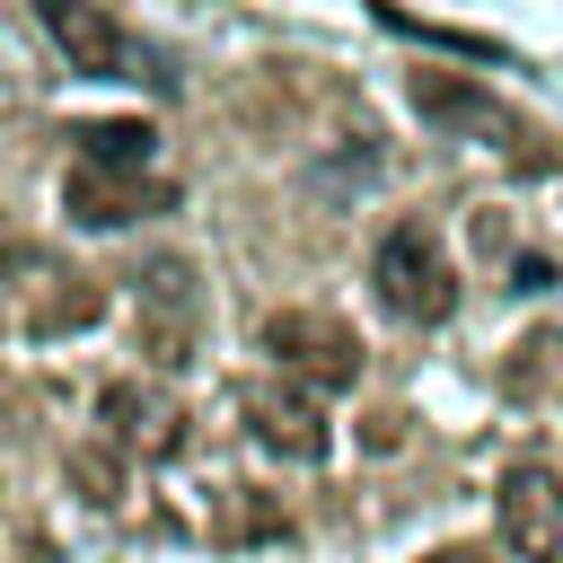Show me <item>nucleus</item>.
<instances>
[{"mask_svg": "<svg viewBox=\"0 0 563 563\" xmlns=\"http://www.w3.org/2000/svg\"><path fill=\"white\" fill-rule=\"evenodd\" d=\"M70 484H79V501L114 510V501H123V457H114V449H70Z\"/></svg>", "mask_w": 563, "mask_h": 563, "instance_id": "13", "label": "nucleus"}, {"mask_svg": "<svg viewBox=\"0 0 563 563\" xmlns=\"http://www.w3.org/2000/svg\"><path fill=\"white\" fill-rule=\"evenodd\" d=\"M97 282L88 273H44L35 290H26V325L35 334H70V325H97Z\"/></svg>", "mask_w": 563, "mask_h": 563, "instance_id": "11", "label": "nucleus"}, {"mask_svg": "<svg viewBox=\"0 0 563 563\" xmlns=\"http://www.w3.org/2000/svg\"><path fill=\"white\" fill-rule=\"evenodd\" d=\"M422 563H493V545H431Z\"/></svg>", "mask_w": 563, "mask_h": 563, "instance_id": "15", "label": "nucleus"}, {"mask_svg": "<svg viewBox=\"0 0 563 563\" xmlns=\"http://www.w3.org/2000/svg\"><path fill=\"white\" fill-rule=\"evenodd\" d=\"M264 352H273L282 378L308 387V396L361 387V334H352L343 317H325V308H273V317H264Z\"/></svg>", "mask_w": 563, "mask_h": 563, "instance_id": "3", "label": "nucleus"}, {"mask_svg": "<svg viewBox=\"0 0 563 563\" xmlns=\"http://www.w3.org/2000/svg\"><path fill=\"white\" fill-rule=\"evenodd\" d=\"M369 290H378L387 317L440 325V317L457 308V264H449L440 229H431V220H396V229L378 238V255H369Z\"/></svg>", "mask_w": 563, "mask_h": 563, "instance_id": "1", "label": "nucleus"}, {"mask_svg": "<svg viewBox=\"0 0 563 563\" xmlns=\"http://www.w3.org/2000/svg\"><path fill=\"white\" fill-rule=\"evenodd\" d=\"M493 519H501V545L519 563H563V475L554 466L519 457L493 493Z\"/></svg>", "mask_w": 563, "mask_h": 563, "instance_id": "6", "label": "nucleus"}, {"mask_svg": "<svg viewBox=\"0 0 563 563\" xmlns=\"http://www.w3.org/2000/svg\"><path fill=\"white\" fill-rule=\"evenodd\" d=\"M238 413H246V440H255V449H273V457L317 466V457L334 449L325 405H317L308 387H290V378H246V387H238Z\"/></svg>", "mask_w": 563, "mask_h": 563, "instance_id": "5", "label": "nucleus"}, {"mask_svg": "<svg viewBox=\"0 0 563 563\" xmlns=\"http://www.w3.org/2000/svg\"><path fill=\"white\" fill-rule=\"evenodd\" d=\"M167 202H176V185H158V176H106V167H70L62 176V211L79 229H123V220H150Z\"/></svg>", "mask_w": 563, "mask_h": 563, "instance_id": "9", "label": "nucleus"}, {"mask_svg": "<svg viewBox=\"0 0 563 563\" xmlns=\"http://www.w3.org/2000/svg\"><path fill=\"white\" fill-rule=\"evenodd\" d=\"M405 97H413V114L440 123V132H466V141H484V150H519V114H510L493 88L457 79V70H413Z\"/></svg>", "mask_w": 563, "mask_h": 563, "instance_id": "7", "label": "nucleus"}, {"mask_svg": "<svg viewBox=\"0 0 563 563\" xmlns=\"http://www.w3.org/2000/svg\"><path fill=\"white\" fill-rule=\"evenodd\" d=\"M35 26L53 35V53L79 70V79H141L150 70V53L97 9V0H35ZM158 79V70H150Z\"/></svg>", "mask_w": 563, "mask_h": 563, "instance_id": "4", "label": "nucleus"}, {"mask_svg": "<svg viewBox=\"0 0 563 563\" xmlns=\"http://www.w3.org/2000/svg\"><path fill=\"white\" fill-rule=\"evenodd\" d=\"M97 422H106V449H114V457H176V449H185L176 396H167V387H141V378L97 387Z\"/></svg>", "mask_w": 563, "mask_h": 563, "instance_id": "8", "label": "nucleus"}, {"mask_svg": "<svg viewBox=\"0 0 563 563\" xmlns=\"http://www.w3.org/2000/svg\"><path fill=\"white\" fill-rule=\"evenodd\" d=\"M132 334L150 369H185L202 352V282L185 255H150L132 273Z\"/></svg>", "mask_w": 563, "mask_h": 563, "instance_id": "2", "label": "nucleus"}, {"mask_svg": "<svg viewBox=\"0 0 563 563\" xmlns=\"http://www.w3.org/2000/svg\"><path fill=\"white\" fill-rule=\"evenodd\" d=\"M220 537H229V545H238V537H290V519H282L264 493L238 484V493H220Z\"/></svg>", "mask_w": 563, "mask_h": 563, "instance_id": "12", "label": "nucleus"}, {"mask_svg": "<svg viewBox=\"0 0 563 563\" xmlns=\"http://www.w3.org/2000/svg\"><path fill=\"white\" fill-rule=\"evenodd\" d=\"M510 282H519V290H554V264H545V255H519Z\"/></svg>", "mask_w": 563, "mask_h": 563, "instance_id": "14", "label": "nucleus"}, {"mask_svg": "<svg viewBox=\"0 0 563 563\" xmlns=\"http://www.w3.org/2000/svg\"><path fill=\"white\" fill-rule=\"evenodd\" d=\"M70 141H79V167H106V176H150L158 158L150 123H70Z\"/></svg>", "mask_w": 563, "mask_h": 563, "instance_id": "10", "label": "nucleus"}]
</instances>
